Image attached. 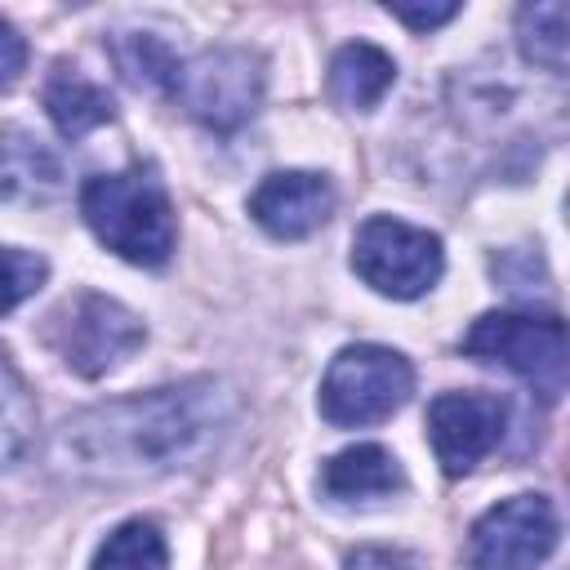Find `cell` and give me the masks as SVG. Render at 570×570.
<instances>
[{"label": "cell", "mask_w": 570, "mask_h": 570, "mask_svg": "<svg viewBox=\"0 0 570 570\" xmlns=\"http://www.w3.org/2000/svg\"><path fill=\"white\" fill-rule=\"evenodd\" d=\"M232 423L236 392L223 379H183L71 414L53 436V463L89 481L160 476L214 454Z\"/></svg>", "instance_id": "cell-1"}, {"label": "cell", "mask_w": 570, "mask_h": 570, "mask_svg": "<svg viewBox=\"0 0 570 570\" xmlns=\"http://www.w3.org/2000/svg\"><path fill=\"white\" fill-rule=\"evenodd\" d=\"M80 218L89 232L120 258L138 267H160L174 254L178 223L165 183L151 169L125 174H94L80 187Z\"/></svg>", "instance_id": "cell-2"}, {"label": "cell", "mask_w": 570, "mask_h": 570, "mask_svg": "<svg viewBox=\"0 0 570 570\" xmlns=\"http://www.w3.org/2000/svg\"><path fill=\"white\" fill-rule=\"evenodd\" d=\"M463 356L503 365L525 379L543 401L566 392V325L557 312H485L459 338Z\"/></svg>", "instance_id": "cell-3"}, {"label": "cell", "mask_w": 570, "mask_h": 570, "mask_svg": "<svg viewBox=\"0 0 570 570\" xmlns=\"http://www.w3.org/2000/svg\"><path fill=\"white\" fill-rule=\"evenodd\" d=\"M414 392V365L396 347L352 343L321 379V414L334 428H370L392 419Z\"/></svg>", "instance_id": "cell-4"}, {"label": "cell", "mask_w": 570, "mask_h": 570, "mask_svg": "<svg viewBox=\"0 0 570 570\" xmlns=\"http://www.w3.org/2000/svg\"><path fill=\"white\" fill-rule=\"evenodd\" d=\"M169 98H178V107L205 129L232 134L263 102V58L245 45L200 49L196 58L178 62Z\"/></svg>", "instance_id": "cell-5"}, {"label": "cell", "mask_w": 570, "mask_h": 570, "mask_svg": "<svg viewBox=\"0 0 570 570\" xmlns=\"http://www.w3.org/2000/svg\"><path fill=\"white\" fill-rule=\"evenodd\" d=\"M45 338L62 356L67 370H76L80 379H102L142 347L147 330L125 303L85 289V294H71L49 316Z\"/></svg>", "instance_id": "cell-6"}, {"label": "cell", "mask_w": 570, "mask_h": 570, "mask_svg": "<svg viewBox=\"0 0 570 570\" xmlns=\"http://www.w3.org/2000/svg\"><path fill=\"white\" fill-rule=\"evenodd\" d=\"M352 272L387 298H419L441 281L445 249L428 227L374 214L352 236Z\"/></svg>", "instance_id": "cell-7"}, {"label": "cell", "mask_w": 570, "mask_h": 570, "mask_svg": "<svg viewBox=\"0 0 570 570\" xmlns=\"http://www.w3.org/2000/svg\"><path fill=\"white\" fill-rule=\"evenodd\" d=\"M561 521L552 499L512 494L485 508L468 530V570H539L557 548Z\"/></svg>", "instance_id": "cell-8"}, {"label": "cell", "mask_w": 570, "mask_h": 570, "mask_svg": "<svg viewBox=\"0 0 570 570\" xmlns=\"http://www.w3.org/2000/svg\"><path fill=\"white\" fill-rule=\"evenodd\" d=\"M508 432V401L499 392H441L428 405V436L445 476L472 472Z\"/></svg>", "instance_id": "cell-9"}, {"label": "cell", "mask_w": 570, "mask_h": 570, "mask_svg": "<svg viewBox=\"0 0 570 570\" xmlns=\"http://www.w3.org/2000/svg\"><path fill=\"white\" fill-rule=\"evenodd\" d=\"M334 214V187L312 169H276L249 191V218L276 240H303Z\"/></svg>", "instance_id": "cell-10"}, {"label": "cell", "mask_w": 570, "mask_h": 570, "mask_svg": "<svg viewBox=\"0 0 570 570\" xmlns=\"http://www.w3.org/2000/svg\"><path fill=\"white\" fill-rule=\"evenodd\" d=\"M62 160L22 125H0V200L40 205L62 191Z\"/></svg>", "instance_id": "cell-11"}, {"label": "cell", "mask_w": 570, "mask_h": 570, "mask_svg": "<svg viewBox=\"0 0 570 570\" xmlns=\"http://www.w3.org/2000/svg\"><path fill=\"white\" fill-rule=\"evenodd\" d=\"M45 111L62 138H85L89 129L107 125L116 116V102L102 85H94L80 67L58 62L45 80Z\"/></svg>", "instance_id": "cell-12"}, {"label": "cell", "mask_w": 570, "mask_h": 570, "mask_svg": "<svg viewBox=\"0 0 570 570\" xmlns=\"http://www.w3.org/2000/svg\"><path fill=\"white\" fill-rule=\"evenodd\" d=\"M401 485H405V476L383 445H352L321 468V494L338 499V503L383 499V494H396Z\"/></svg>", "instance_id": "cell-13"}, {"label": "cell", "mask_w": 570, "mask_h": 570, "mask_svg": "<svg viewBox=\"0 0 570 570\" xmlns=\"http://www.w3.org/2000/svg\"><path fill=\"white\" fill-rule=\"evenodd\" d=\"M396 80V62L392 53H383L370 40H352L334 53L330 62V98L347 111H370L383 102V94Z\"/></svg>", "instance_id": "cell-14"}, {"label": "cell", "mask_w": 570, "mask_h": 570, "mask_svg": "<svg viewBox=\"0 0 570 570\" xmlns=\"http://www.w3.org/2000/svg\"><path fill=\"white\" fill-rule=\"evenodd\" d=\"M570 13L561 0H534L521 4L517 13V45L525 53V62L561 76L566 71V45H570Z\"/></svg>", "instance_id": "cell-15"}, {"label": "cell", "mask_w": 570, "mask_h": 570, "mask_svg": "<svg viewBox=\"0 0 570 570\" xmlns=\"http://www.w3.org/2000/svg\"><path fill=\"white\" fill-rule=\"evenodd\" d=\"M165 566H169L165 534L151 521H125L98 543L89 570H165Z\"/></svg>", "instance_id": "cell-16"}, {"label": "cell", "mask_w": 570, "mask_h": 570, "mask_svg": "<svg viewBox=\"0 0 570 570\" xmlns=\"http://www.w3.org/2000/svg\"><path fill=\"white\" fill-rule=\"evenodd\" d=\"M36 441V401L22 383V374L0 352V468L18 463Z\"/></svg>", "instance_id": "cell-17"}, {"label": "cell", "mask_w": 570, "mask_h": 570, "mask_svg": "<svg viewBox=\"0 0 570 570\" xmlns=\"http://www.w3.org/2000/svg\"><path fill=\"white\" fill-rule=\"evenodd\" d=\"M111 58H116L120 76H125L129 85H138V89H160V94H169L174 71H178V58H174L156 36H147V31H120V36L111 40Z\"/></svg>", "instance_id": "cell-18"}, {"label": "cell", "mask_w": 570, "mask_h": 570, "mask_svg": "<svg viewBox=\"0 0 570 570\" xmlns=\"http://www.w3.org/2000/svg\"><path fill=\"white\" fill-rule=\"evenodd\" d=\"M49 276V263L27 249H4L0 245V316L13 312L22 298H31Z\"/></svg>", "instance_id": "cell-19"}, {"label": "cell", "mask_w": 570, "mask_h": 570, "mask_svg": "<svg viewBox=\"0 0 570 570\" xmlns=\"http://www.w3.org/2000/svg\"><path fill=\"white\" fill-rule=\"evenodd\" d=\"M387 13L401 18V22L414 27V31H432V27L450 22V18L459 13V4H454V0H445V4H387Z\"/></svg>", "instance_id": "cell-20"}, {"label": "cell", "mask_w": 570, "mask_h": 570, "mask_svg": "<svg viewBox=\"0 0 570 570\" xmlns=\"http://www.w3.org/2000/svg\"><path fill=\"white\" fill-rule=\"evenodd\" d=\"M343 570H414V561L396 548H356L347 552Z\"/></svg>", "instance_id": "cell-21"}, {"label": "cell", "mask_w": 570, "mask_h": 570, "mask_svg": "<svg viewBox=\"0 0 570 570\" xmlns=\"http://www.w3.org/2000/svg\"><path fill=\"white\" fill-rule=\"evenodd\" d=\"M22 67H27V40L9 22H0V89L13 85Z\"/></svg>", "instance_id": "cell-22"}]
</instances>
